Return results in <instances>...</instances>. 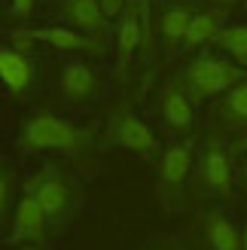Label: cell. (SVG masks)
Instances as JSON below:
<instances>
[{"mask_svg":"<svg viewBox=\"0 0 247 250\" xmlns=\"http://www.w3.org/2000/svg\"><path fill=\"white\" fill-rule=\"evenodd\" d=\"M85 144H89V134L82 128H77L73 122L52 116V113H37L21 125V146L31 149V153L55 149V153L77 156Z\"/></svg>","mask_w":247,"mask_h":250,"instance_id":"cell-1","label":"cell"},{"mask_svg":"<svg viewBox=\"0 0 247 250\" xmlns=\"http://www.w3.org/2000/svg\"><path fill=\"white\" fill-rule=\"evenodd\" d=\"M241 80H247V67L235 64L232 58L202 55L189 61L186 73H183V89L192 95V101H205V98H214V95H226Z\"/></svg>","mask_w":247,"mask_h":250,"instance_id":"cell-2","label":"cell"},{"mask_svg":"<svg viewBox=\"0 0 247 250\" xmlns=\"http://www.w3.org/2000/svg\"><path fill=\"white\" fill-rule=\"evenodd\" d=\"M16 43L28 46V43H46L61 52H80V49H101V43L95 37L64 28V24H49V28H28V31H16Z\"/></svg>","mask_w":247,"mask_h":250,"instance_id":"cell-3","label":"cell"},{"mask_svg":"<svg viewBox=\"0 0 247 250\" xmlns=\"http://www.w3.org/2000/svg\"><path fill=\"white\" fill-rule=\"evenodd\" d=\"M110 141L131 149V153H141V156H150L159 149V141L153 128L146 125L144 119H138L134 113H128V110H122V113H116L113 119H110Z\"/></svg>","mask_w":247,"mask_h":250,"instance_id":"cell-4","label":"cell"},{"mask_svg":"<svg viewBox=\"0 0 247 250\" xmlns=\"http://www.w3.org/2000/svg\"><path fill=\"white\" fill-rule=\"evenodd\" d=\"M28 192H34V198L43 205L49 220H61L70 210V186L64 183V177H58L55 171H43L31 180Z\"/></svg>","mask_w":247,"mask_h":250,"instance_id":"cell-5","label":"cell"},{"mask_svg":"<svg viewBox=\"0 0 247 250\" xmlns=\"http://www.w3.org/2000/svg\"><path fill=\"white\" fill-rule=\"evenodd\" d=\"M199 177H202V186H207L211 192L232 195V165H229V153L220 141H207L199 162Z\"/></svg>","mask_w":247,"mask_h":250,"instance_id":"cell-6","label":"cell"},{"mask_svg":"<svg viewBox=\"0 0 247 250\" xmlns=\"http://www.w3.org/2000/svg\"><path fill=\"white\" fill-rule=\"evenodd\" d=\"M46 223H49V217H46L43 205L34 198V192H24L19 208H16V217H12L9 244H16V241H43Z\"/></svg>","mask_w":247,"mask_h":250,"instance_id":"cell-7","label":"cell"},{"mask_svg":"<svg viewBox=\"0 0 247 250\" xmlns=\"http://www.w3.org/2000/svg\"><path fill=\"white\" fill-rule=\"evenodd\" d=\"M64 16L73 28L85 31L95 40H101L107 34V12L101 9L98 0H64Z\"/></svg>","mask_w":247,"mask_h":250,"instance_id":"cell-8","label":"cell"},{"mask_svg":"<svg viewBox=\"0 0 247 250\" xmlns=\"http://www.w3.org/2000/svg\"><path fill=\"white\" fill-rule=\"evenodd\" d=\"M162 119L168 128L174 131H189L195 122V110H192V95L180 85H171L162 95Z\"/></svg>","mask_w":247,"mask_h":250,"instance_id":"cell-9","label":"cell"},{"mask_svg":"<svg viewBox=\"0 0 247 250\" xmlns=\"http://www.w3.org/2000/svg\"><path fill=\"white\" fill-rule=\"evenodd\" d=\"M58 89L64 98H70V101H85V98L95 95L98 77L85 61H70V64H64V70H61Z\"/></svg>","mask_w":247,"mask_h":250,"instance_id":"cell-10","label":"cell"},{"mask_svg":"<svg viewBox=\"0 0 247 250\" xmlns=\"http://www.w3.org/2000/svg\"><path fill=\"white\" fill-rule=\"evenodd\" d=\"M205 241L211 250H244V232L220 210L205 214Z\"/></svg>","mask_w":247,"mask_h":250,"instance_id":"cell-11","label":"cell"},{"mask_svg":"<svg viewBox=\"0 0 247 250\" xmlns=\"http://www.w3.org/2000/svg\"><path fill=\"white\" fill-rule=\"evenodd\" d=\"M0 77H3L6 89L16 92V95H21V92L31 85L34 70H31L28 55H24L19 46H16V49H12V46H3V49H0Z\"/></svg>","mask_w":247,"mask_h":250,"instance_id":"cell-12","label":"cell"},{"mask_svg":"<svg viewBox=\"0 0 247 250\" xmlns=\"http://www.w3.org/2000/svg\"><path fill=\"white\" fill-rule=\"evenodd\" d=\"M223 19H226V9H202L195 12L189 28H186V37H183V46L186 49H199L205 43H211L220 37V31H223Z\"/></svg>","mask_w":247,"mask_h":250,"instance_id":"cell-13","label":"cell"},{"mask_svg":"<svg viewBox=\"0 0 247 250\" xmlns=\"http://www.w3.org/2000/svg\"><path fill=\"white\" fill-rule=\"evenodd\" d=\"M192 168V144H174L168 146L162 153V162H159V180H162L165 186H180L183 180H186V174Z\"/></svg>","mask_w":247,"mask_h":250,"instance_id":"cell-14","label":"cell"},{"mask_svg":"<svg viewBox=\"0 0 247 250\" xmlns=\"http://www.w3.org/2000/svg\"><path fill=\"white\" fill-rule=\"evenodd\" d=\"M141 9H134L128 6L125 12H122V19H119V31H116V49H119V67H125L128 61L134 58V49H138L144 40H146V34H144V19L138 16Z\"/></svg>","mask_w":247,"mask_h":250,"instance_id":"cell-15","label":"cell"},{"mask_svg":"<svg viewBox=\"0 0 247 250\" xmlns=\"http://www.w3.org/2000/svg\"><path fill=\"white\" fill-rule=\"evenodd\" d=\"M192 16L195 12L186 3H174V6H168L162 12V40H165L168 49L183 46V37H186V28H189Z\"/></svg>","mask_w":247,"mask_h":250,"instance_id":"cell-16","label":"cell"},{"mask_svg":"<svg viewBox=\"0 0 247 250\" xmlns=\"http://www.w3.org/2000/svg\"><path fill=\"white\" fill-rule=\"evenodd\" d=\"M214 43L223 49V52H229L235 64L247 67V24H232V28H223Z\"/></svg>","mask_w":247,"mask_h":250,"instance_id":"cell-17","label":"cell"},{"mask_svg":"<svg viewBox=\"0 0 247 250\" xmlns=\"http://www.w3.org/2000/svg\"><path fill=\"white\" fill-rule=\"evenodd\" d=\"M223 116L232 125H244L247 122V80H241L238 85H232L223 98Z\"/></svg>","mask_w":247,"mask_h":250,"instance_id":"cell-18","label":"cell"},{"mask_svg":"<svg viewBox=\"0 0 247 250\" xmlns=\"http://www.w3.org/2000/svg\"><path fill=\"white\" fill-rule=\"evenodd\" d=\"M98 3L107 12V19H122V12L128 9V0H98Z\"/></svg>","mask_w":247,"mask_h":250,"instance_id":"cell-19","label":"cell"},{"mask_svg":"<svg viewBox=\"0 0 247 250\" xmlns=\"http://www.w3.org/2000/svg\"><path fill=\"white\" fill-rule=\"evenodd\" d=\"M9 9H12V16L28 19L31 12H34V0H9Z\"/></svg>","mask_w":247,"mask_h":250,"instance_id":"cell-20","label":"cell"},{"mask_svg":"<svg viewBox=\"0 0 247 250\" xmlns=\"http://www.w3.org/2000/svg\"><path fill=\"white\" fill-rule=\"evenodd\" d=\"M138 9H141V19H144V34H146V43H150V31H153V21H150V0H138Z\"/></svg>","mask_w":247,"mask_h":250,"instance_id":"cell-21","label":"cell"},{"mask_svg":"<svg viewBox=\"0 0 247 250\" xmlns=\"http://www.w3.org/2000/svg\"><path fill=\"white\" fill-rule=\"evenodd\" d=\"M205 3H223V0H205Z\"/></svg>","mask_w":247,"mask_h":250,"instance_id":"cell-22","label":"cell"},{"mask_svg":"<svg viewBox=\"0 0 247 250\" xmlns=\"http://www.w3.org/2000/svg\"><path fill=\"white\" fill-rule=\"evenodd\" d=\"M244 250H247V229H244Z\"/></svg>","mask_w":247,"mask_h":250,"instance_id":"cell-23","label":"cell"}]
</instances>
